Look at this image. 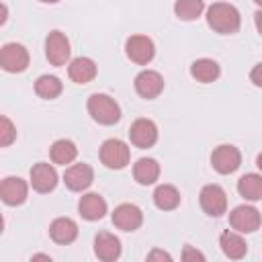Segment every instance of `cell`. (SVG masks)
<instances>
[{
    "label": "cell",
    "instance_id": "13",
    "mask_svg": "<svg viewBox=\"0 0 262 262\" xmlns=\"http://www.w3.org/2000/svg\"><path fill=\"white\" fill-rule=\"evenodd\" d=\"M57 184V172L53 166L39 162L31 168V186L37 192H51Z\"/></svg>",
    "mask_w": 262,
    "mask_h": 262
},
{
    "label": "cell",
    "instance_id": "31",
    "mask_svg": "<svg viewBox=\"0 0 262 262\" xmlns=\"http://www.w3.org/2000/svg\"><path fill=\"white\" fill-rule=\"evenodd\" d=\"M147 260H172V258H170V254H166V252H162V250H154V252L147 256Z\"/></svg>",
    "mask_w": 262,
    "mask_h": 262
},
{
    "label": "cell",
    "instance_id": "17",
    "mask_svg": "<svg viewBox=\"0 0 262 262\" xmlns=\"http://www.w3.org/2000/svg\"><path fill=\"white\" fill-rule=\"evenodd\" d=\"M78 211H80V215H82L84 219H88V221L102 219L104 213H106V201H104L100 194H96V192H88V194H84V196L80 199Z\"/></svg>",
    "mask_w": 262,
    "mask_h": 262
},
{
    "label": "cell",
    "instance_id": "33",
    "mask_svg": "<svg viewBox=\"0 0 262 262\" xmlns=\"http://www.w3.org/2000/svg\"><path fill=\"white\" fill-rule=\"evenodd\" d=\"M256 164H258V168H260V170H262V154H260V156H258V160H256Z\"/></svg>",
    "mask_w": 262,
    "mask_h": 262
},
{
    "label": "cell",
    "instance_id": "10",
    "mask_svg": "<svg viewBox=\"0 0 262 262\" xmlns=\"http://www.w3.org/2000/svg\"><path fill=\"white\" fill-rule=\"evenodd\" d=\"M129 139L135 147H151L158 141V127L154 121L149 119H137L131 127H129Z\"/></svg>",
    "mask_w": 262,
    "mask_h": 262
},
{
    "label": "cell",
    "instance_id": "7",
    "mask_svg": "<svg viewBox=\"0 0 262 262\" xmlns=\"http://www.w3.org/2000/svg\"><path fill=\"white\" fill-rule=\"evenodd\" d=\"M70 41L61 31H51L45 39V53L49 63L53 66H63L70 59Z\"/></svg>",
    "mask_w": 262,
    "mask_h": 262
},
{
    "label": "cell",
    "instance_id": "15",
    "mask_svg": "<svg viewBox=\"0 0 262 262\" xmlns=\"http://www.w3.org/2000/svg\"><path fill=\"white\" fill-rule=\"evenodd\" d=\"M0 196L6 205H20L27 199V182L18 176H8L0 184Z\"/></svg>",
    "mask_w": 262,
    "mask_h": 262
},
{
    "label": "cell",
    "instance_id": "29",
    "mask_svg": "<svg viewBox=\"0 0 262 262\" xmlns=\"http://www.w3.org/2000/svg\"><path fill=\"white\" fill-rule=\"evenodd\" d=\"M250 80H252L256 86H260V88H262V63L254 66V70L250 72Z\"/></svg>",
    "mask_w": 262,
    "mask_h": 262
},
{
    "label": "cell",
    "instance_id": "34",
    "mask_svg": "<svg viewBox=\"0 0 262 262\" xmlns=\"http://www.w3.org/2000/svg\"><path fill=\"white\" fill-rule=\"evenodd\" d=\"M41 2H47V4H55V2H59V0H41Z\"/></svg>",
    "mask_w": 262,
    "mask_h": 262
},
{
    "label": "cell",
    "instance_id": "22",
    "mask_svg": "<svg viewBox=\"0 0 262 262\" xmlns=\"http://www.w3.org/2000/svg\"><path fill=\"white\" fill-rule=\"evenodd\" d=\"M154 203L162 211H172L180 205V192L172 184H160L154 190Z\"/></svg>",
    "mask_w": 262,
    "mask_h": 262
},
{
    "label": "cell",
    "instance_id": "27",
    "mask_svg": "<svg viewBox=\"0 0 262 262\" xmlns=\"http://www.w3.org/2000/svg\"><path fill=\"white\" fill-rule=\"evenodd\" d=\"M35 92L41 96V98H55V96H59V92H61V82H59V78H55V76H41L37 82H35Z\"/></svg>",
    "mask_w": 262,
    "mask_h": 262
},
{
    "label": "cell",
    "instance_id": "3",
    "mask_svg": "<svg viewBox=\"0 0 262 262\" xmlns=\"http://www.w3.org/2000/svg\"><path fill=\"white\" fill-rule=\"evenodd\" d=\"M100 162L111 170H121L129 164V147L121 139H106L100 145Z\"/></svg>",
    "mask_w": 262,
    "mask_h": 262
},
{
    "label": "cell",
    "instance_id": "23",
    "mask_svg": "<svg viewBox=\"0 0 262 262\" xmlns=\"http://www.w3.org/2000/svg\"><path fill=\"white\" fill-rule=\"evenodd\" d=\"M237 192L246 201H260L262 199V176L260 174H246L237 180Z\"/></svg>",
    "mask_w": 262,
    "mask_h": 262
},
{
    "label": "cell",
    "instance_id": "4",
    "mask_svg": "<svg viewBox=\"0 0 262 262\" xmlns=\"http://www.w3.org/2000/svg\"><path fill=\"white\" fill-rule=\"evenodd\" d=\"M201 207L207 215L219 217L227 209V194L219 184H207L201 190Z\"/></svg>",
    "mask_w": 262,
    "mask_h": 262
},
{
    "label": "cell",
    "instance_id": "28",
    "mask_svg": "<svg viewBox=\"0 0 262 262\" xmlns=\"http://www.w3.org/2000/svg\"><path fill=\"white\" fill-rule=\"evenodd\" d=\"M14 137H16L14 125L10 123L8 117H2V121H0V145H2V147L10 145V143L14 141Z\"/></svg>",
    "mask_w": 262,
    "mask_h": 262
},
{
    "label": "cell",
    "instance_id": "16",
    "mask_svg": "<svg viewBox=\"0 0 262 262\" xmlns=\"http://www.w3.org/2000/svg\"><path fill=\"white\" fill-rule=\"evenodd\" d=\"M94 254L100 260H104V262L117 260L121 256V242H119V237H115L108 231H100L94 237Z\"/></svg>",
    "mask_w": 262,
    "mask_h": 262
},
{
    "label": "cell",
    "instance_id": "14",
    "mask_svg": "<svg viewBox=\"0 0 262 262\" xmlns=\"http://www.w3.org/2000/svg\"><path fill=\"white\" fill-rule=\"evenodd\" d=\"M135 90L139 96L143 98H156L162 90H164V80L158 72L154 70H143L141 74H137L135 78Z\"/></svg>",
    "mask_w": 262,
    "mask_h": 262
},
{
    "label": "cell",
    "instance_id": "12",
    "mask_svg": "<svg viewBox=\"0 0 262 262\" xmlns=\"http://www.w3.org/2000/svg\"><path fill=\"white\" fill-rule=\"evenodd\" d=\"M92 180H94V172H92V168H90L88 164H74V166H70V168L66 170V174H63L66 186H68L70 190H74V192L86 190V188L92 184Z\"/></svg>",
    "mask_w": 262,
    "mask_h": 262
},
{
    "label": "cell",
    "instance_id": "32",
    "mask_svg": "<svg viewBox=\"0 0 262 262\" xmlns=\"http://www.w3.org/2000/svg\"><path fill=\"white\" fill-rule=\"evenodd\" d=\"M254 23H256V29H258V33L262 35V10H258V12L254 14Z\"/></svg>",
    "mask_w": 262,
    "mask_h": 262
},
{
    "label": "cell",
    "instance_id": "6",
    "mask_svg": "<svg viewBox=\"0 0 262 262\" xmlns=\"http://www.w3.org/2000/svg\"><path fill=\"white\" fill-rule=\"evenodd\" d=\"M211 164L219 174H231L242 164V154L233 145H219L211 154Z\"/></svg>",
    "mask_w": 262,
    "mask_h": 262
},
{
    "label": "cell",
    "instance_id": "2",
    "mask_svg": "<svg viewBox=\"0 0 262 262\" xmlns=\"http://www.w3.org/2000/svg\"><path fill=\"white\" fill-rule=\"evenodd\" d=\"M88 113L100 125H115L121 119V108L108 94H92L88 98Z\"/></svg>",
    "mask_w": 262,
    "mask_h": 262
},
{
    "label": "cell",
    "instance_id": "21",
    "mask_svg": "<svg viewBox=\"0 0 262 262\" xmlns=\"http://www.w3.org/2000/svg\"><path fill=\"white\" fill-rule=\"evenodd\" d=\"M133 176L139 184H154L160 176V164L151 158H141L133 166Z\"/></svg>",
    "mask_w": 262,
    "mask_h": 262
},
{
    "label": "cell",
    "instance_id": "8",
    "mask_svg": "<svg viewBox=\"0 0 262 262\" xmlns=\"http://www.w3.org/2000/svg\"><path fill=\"white\" fill-rule=\"evenodd\" d=\"M0 63L6 72H25L29 66V51L18 43H6L0 51Z\"/></svg>",
    "mask_w": 262,
    "mask_h": 262
},
{
    "label": "cell",
    "instance_id": "30",
    "mask_svg": "<svg viewBox=\"0 0 262 262\" xmlns=\"http://www.w3.org/2000/svg\"><path fill=\"white\" fill-rule=\"evenodd\" d=\"M182 258L184 260H205V256L201 254V252H196V250H192V248H184V254H182Z\"/></svg>",
    "mask_w": 262,
    "mask_h": 262
},
{
    "label": "cell",
    "instance_id": "19",
    "mask_svg": "<svg viewBox=\"0 0 262 262\" xmlns=\"http://www.w3.org/2000/svg\"><path fill=\"white\" fill-rule=\"evenodd\" d=\"M68 76L76 84H88L96 76V63L90 57H76L68 68Z\"/></svg>",
    "mask_w": 262,
    "mask_h": 262
},
{
    "label": "cell",
    "instance_id": "35",
    "mask_svg": "<svg viewBox=\"0 0 262 262\" xmlns=\"http://www.w3.org/2000/svg\"><path fill=\"white\" fill-rule=\"evenodd\" d=\"M254 2H256V4H258V6H262V0H254Z\"/></svg>",
    "mask_w": 262,
    "mask_h": 262
},
{
    "label": "cell",
    "instance_id": "25",
    "mask_svg": "<svg viewBox=\"0 0 262 262\" xmlns=\"http://www.w3.org/2000/svg\"><path fill=\"white\" fill-rule=\"evenodd\" d=\"M190 74H192V78H196L199 82L209 84V82H213V80L219 78V66H217V61L203 57V59H196V61L190 66Z\"/></svg>",
    "mask_w": 262,
    "mask_h": 262
},
{
    "label": "cell",
    "instance_id": "24",
    "mask_svg": "<svg viewBox=\"0 0 262 262\" xmlns=\"http://www.w3.org/2000/svg\"><path fill=\"white\" fill-rule=\"evenodd\" d=\"M49 156H51V160H53L55 164L66 166V164H72V162L76 160L78 147H76V143L70 141V139H57V141L51 145Z\"/></svg>",
    "mask_w": 262,
    "mask_h": 262
},
{
    "label": "cell",
    "instance_id": "9",
    "mask_svg": "<svg viewBox=\"0 0 262 262\" xmlns=\"http://www.w3.org/2000/svg\"><path fill=\"white\" fill-rule=\"evenodd\" d=\"M229 223L239 233H252L260 227V213L250 205H239L229 213Z\"/></svg>",
    "mask_w": 262,
    "mask_h": 262
},
{
    "label": "cell",
    "instance_id": "1",
    "mask_svg": "<svg viewBox=\"0 0 262 262\" xmlns=\"http://www.w3.org/2000/svg\"><path fill=\"white\" fill-rule=\"evenodd\" d=\"M207 23L213 31L223 33V35H231L239 29L242 18H239V12L235 6L227 4V2H215L207 10Z\"/></svg>",
    "mask_w": 262,
    "mask_h": 262
},
{
    "label": "cell",
    "instance_id": "11",
    "mask_svg": "<svg viewBox=\"0 0 262 262\" xmlns=\"http://www.w3.org/2000/svg\"><path fill=\"white\" fill-rule=\"evenodd\" d=\"M113 223L123 231H135L143 223V213L139 207L131 203H123L113 211Z\"/></svg>",
    "mask_w": 262,
    "mask_h": 262
},
{
    "label": "cell",
    "instance_id": "5",
    "mask_svg": "<svg viewBox=\"0 0 262 262\" xmlns=\"http://www.w3.org/2000/svg\"><path fill=\"white\" fill-rule=\"evenodd\" d=\"M125 51H127V57L139 66H145L154 59V53H156V47H154V41L145 35H133L127 39L125 43Z\"/></svg>",
    "mask_w": 262,
    "mask_h": 262
},
{
    "label": "cell",
    "instance_id": "18",
    "mask_svg": "<svg viewBox=\"0 0 262 262\" xmlns=\"http://www.w3.org/2000/svg\"><path fill=\"white\" fill-rule=\"evenodd\" d=\"M49 235L57 244H72L78 237V225L70 217H59L49 225Z\"/></svg>",
    "mask_w": 262,
    "mask_h": 262
},
{
    "label": "cell",
    "instance_id": "26",
    "mask_svg": "<svg viewBox=\"0 0 262 262\" xmlns=\"http://www.w3.org/2000/svg\"><path fill=\"white\" fill-rule=\"evenodd\" d=\"M203 8H205V2L203 0H176V4H174V12L182 20H194V18H199L201 12H203Z\"/></svg>",
    "mask_w": 262,
    "mask_h": 262
},
{
    "label": "cell",
    "instance_id": "20",
    "mask_svg": "<svg viewBox=\"0 0 262 262\" xmlns=\"http://www.w3.org/2000/svg\"><path fill=\"white\" fill-rule=\"evenodd\" d=\"M219 244H221V250L227 258H233V260H239L246 256L248 252V246L244 242V237L235 231H223L221 237H219Z\"/></svg>",
    "mask_w": 262,
    "mask_h": 262
}]
</instances>
